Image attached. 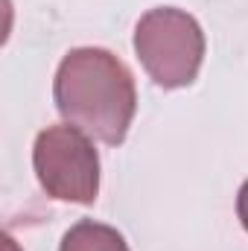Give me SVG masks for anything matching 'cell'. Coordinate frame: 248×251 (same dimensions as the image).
Here are the masks:
<instances>
[{"mask_svg": "<svg viewBox=\"0 0 248 251\" xmlns=\"http://www.w3.org/2000/svg\"><path fill=\"white\" fill-rule=\"evenodd\" d=\"M53 100L64 123L105 146L123 143L137 111L131 70L102 47H76L64 56L53 79Z\"/></svg>", "mask_w": 248, "mask_h": 251, "instance_id": "1", "label": "cell"}, {"mask_svg": "<svg viewBox=\"0 0 248 251\" xmlns=\"http://www.w3.org/2000/svg\"><path fill=\"white\" fill-rule=\"evenodd\" d=\"M134 53L155 85L167 91L187 88L204 62L201 24L175 6L149 9L134 26Z\"/></svg>", "mask_w": 248, "mask_h": 251, "instance_id": "2", "label": "cell"}, {"mask_svg": "<svg viewBox=\"0 0 248 251\" xmlns=\"http://www.w3.org/2000/svg\"><path fill=\"white\" fill-rule=\"evenodd\" d=\"M237 216H240L243 228L248 231V181H243V187L237 193Z\"/></svg>", "mask_w": 248, "mask_h": 251, "instance_id": "5", "label": "cell"}, {"mask_svg": "<svg viewBox=\"0 0 248 251\" xmlns=\"http://www.w3.org/2000/svg\"><path fill=\"white\" fill-rule=\"evenodd\" d=\"M59 251H128V243L117 228L82 219L62 237Z\"/></svg>", "mask_w": 248, "mask_h": 251, "instance_id": "4", "label": "cell"}, {"mask_svg": "<svg viewBox=\"0 0 248 251\" xmlns=\"http://www.w3.org/2000/svg\"><path fill=\"white\" fill-rule=\"evenodd\" d=\"M3 251H21V249H18V243H15V240H12L9 234L3 237Z\"/></svg>", "mask_w": 248, "mask_h": 251, "instance_id": "6", "label": "cell"}, {"mask_svg": "<svg viewBox=\"0 0 248 251\" xmlns=\"http://www.w3.org/2000/svg\"><path fill=\"white\" fill-rule=\"evenodd\" d=\"M82 128L64 123L38 131L32 146V170L41 190L70 204H94L99 193V155Z\"/></svg>", "mask_w": 248, "mask_h": 251, "instance_id": "3", "label": "cell"}]
</instances>
